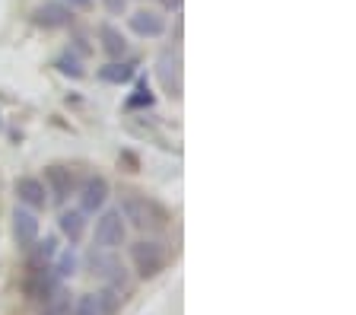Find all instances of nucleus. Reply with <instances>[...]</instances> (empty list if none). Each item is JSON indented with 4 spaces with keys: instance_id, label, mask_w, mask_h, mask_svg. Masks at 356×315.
I'll list each match as a JSON object with an SVG mask.
<instances>
[{
    "instance_id": "19",
    "label": "nucleus",
    "mask_w": 356,
    "mask_h": 315,
    "mask_svg": "<svg viewBox=\"0 0 356 315\" xmlns=\"http://www.w3.org/2000/svg\"><path fill=\"white\" fill-rule=\"evenodd\" d=\"M51 268H54V274H58L60 280H64V277H74V274H76V255H74V248H64V252H58Z\"/></svg>"
},
{
    "instance_id": "22",
    "label": "nucleus",
    "mask_w": 356,
    "mask_h": 315,
    "mask_svg": "<svg viewBox=\"0 0 356 315\" xmlns=\"http://www.w3.org/2000/svg\"><path fill=\"white\" fill-rule=\"evenodd\" d=\"M102 3H105V10H108L111 16H121L127 10V0H102Z\"/></svg>"
},
{
    "instance_id": "10",
    "label": "nucleus",
    "mask_w": 356,
    "mask_h": 315,
    "mask_svg": "<svg viewBox=\"0 0 356 315\" xmlns=\"http://www.w3.org/2000/svg\"><path fill=\"white\" fill-rule=\"evenodd\" d=\"M13 191H16V197H19V204H26L29 210H44L48 204H51L44 181L42 179H32V175H26V179L16 181Z\"/></svg>"
},
{
    "instance_id": "16",
    "label": "nucleus",
    "mask_w": 356,
    "mask_h": 315,
    "mask_svg": "<svg viewBox=\"0 0 356 315\" xmlns=\"http://www.w3.org/2000/svg\"><path fill=\"white\" fill-rule=\"evenodd\" d=\"M58 255V239L54 236H44V239H35L29 248V268H48Z\"/></svg>"
},
{
    "instance_id": "13",
    "label": "nucleus",
    "mask_w": 356,
    "mask_h": 315,
    "mask_svg": "<svg viewBox=\"0 0 356 315\" xmlns=\"http://www.w3.org/2000/svg\"><path fill=\"white\" fill-rule=\"evenodd\" d=\"M99 45H102V51L108 54L111 60H121L127 54V38L121 35L118 26H111V23L99 26Z\"/></svg>"
},
{
    "instance_id": "7",
    "label": "nucleus",
    "mask_w": 356,
    "mask_h": 315,
    "mask_svg": "<svg viewBox=\"0 0 356 315\" xmlns=\"http://www.w3.org/2000/svg\"><path fill=\"white\" fill-rule=\"evenodd\" d=\"M32 23L38 26V29H64V26L74 23V10L67 7L64 0H44L42 7L32 10Z\"/></svg>"
},
{
    "instance_id": "3",
    "label": "nucleus",
    "mask_w": 356,
    "mask_h": 315,
    "mask_svg": "<svg viewBox=\"0 0 356 315\" xmlns=\"http://www.w3.org/2000/svg\"><path fill=\"white\" fill-rule=\"evenodd\" d=\"M86 264L89 270H92V277H99L102 284L108 286H124L127 284V270L124 264L118 261V255H115V248H92L86 255Z\"/></svg>"
},
{
    "instance_id": "6",
    "label": "nucleus",
    "mask_w": 356,
    "mask_h": 315,
    "mask_svg": "<svg viewBox=\"0 0 356 315\" xmlns=\"http://www.w3.org/2000/svg\"><path fill=\"white\" fill-rule=\"evenodd\" d=\"M156 74H159V83H163V90L169 92L172 99H181V90H185V83H181V58L178 51L165 48L156 60Z\"/></svg>"
},
{
    "instance_id": "14",
    "label": "nucleus",
    "mask_w": 356,
    "mask_h": 315,
    "mask_svg": "<svg viewBox=\"0 0 356 315\" xmlns=\"http://www.w3.org/2000/svg\"><path fill=\"white\" fill-rule=\"evenodd\" d=\"M134 64L131 60H108V64H102L99 67V80L108 83V86H124V83L134 80Z\"/></svg>"
},
{
    "instance_id": "18",
    "label": "nucleus",
    "mask_w": 356,
    "mask_h": 315,
    "mask_svg": "<svg viewBox=\"0 0 356 315\" xmlns=\"http://www.w3.org/2000/svg\"><path fill=\"white\" fill-rule=\"evenodd\" d=\"M54 67H58L64 76H70V80H83V76H86V67H83V60L76 58V51H64L58 60H54Z\"/></svg>"
},
{
    "instance_id": "21",
    "label": "nucleus",
    "mask_w": 356,
    "mask_h": 315,
    "mask_svg": "<svg viewBox=\"0 0 356 315\" xmlns=\"http://www.w3.org/2000/svg\"><path fill=\"white\" fill-rule=\"evenodd\" d=\"M70 315H102V312H99V300H96V293H83L80 300L74 302Z\"/></svg>"
},
{
    "instance_id": "2",
    "label": "nucleus",
    "mask_w": 356,
    "mask_h": 315,
    "mask_svg": "<svg viewBox=\"0 0 356 315\" xmlns=\"http://www.w3.org/2000/svg\"><path fill=\"white\" fill-rule=\"evenodd\" d=\"M131 261L137 268L143 280L156 277V274H163L165 264H169V255H165L163 242H153V239H140L131 245Z\"/></svg>"
},
{
    "instance_id": "17",
    "label": "nucleus",
    "mask_w": 356,
    "mask_h": 315,
    "mask_svg": "<svg viewBox=\"0 0 356 315\" xmlns=\"http://www.w3.org/2000/svg\"><path fill=\"white\" fill-rule=\"evenodd\" d=\"M70 309H74V300H70V290L64 284L42 300V315H70Z\"/></svg>"
},
{
    "instance_id": "24",
    "label": "nucleus",
    "mask_w": 356,
    "mask_h": 315,
    "mask_svg": "<svg viewBox=\"0 0 356 315\" xmlns=\"http://www.w3.org/2000/svg\"><path fill=\"white\" fill-rule=\"evenodd\" d=\"M163 7L172 10V13H178V10H181V0H163Z\"/></svg>"
},
{
    "instance_id": "1",
    "label": "nucleus",
    "mask_w": 356,
    "mask_h": 315,
    "mask_svg": "<svg viewBox=\"0 0 356 315\" xmlns=\"http://www.w3.org/2000/svg\"><path fill=\"white\" fill-rule=\"evenodd\" d=\"M121 217L137 229H163L169 226V213L163 204H156L153 197L140 195V191H121Z\"/></svg>"
},
{
    "instance_id": "9",
    "label": "nucleus",
    "mask_w": 356,
    "mask_h": 315,
    "mask_svg": "<svg viewBox=\"0 0 356 315\" xmlns=\"http://www.w3.org/2000/svg\"><path fill=\"white\" fill-rule=\"evenodd\" d=\"M76 195H80L83 213H96V210H102L105 201H108V181H105L102 175H89V179L76 188Z\"/></svg>"
},
{
    "instance_id": "11",
    "label": "nucleus",
    "mask_w": 356,
    "mask_h": 315,
    "mask_svg": "<svg viewBox=\"0 0 356 315\" xmlns=\"http://www.w3.org/2000/svg\"><path fill=\"white\" fill-rule=\"evenodd\" d=\"M127 26L140 38H159L165 32V16H159L156 10H137L127 16Z\"/></svg>"
},
{
    "instance_id": "20",
    "label": "nucleus",
    "mask_w": 356,
    "mask_h": 315,
    "mask_svg": "<svg viewBox=\"0 0 356 315\" xmlns=\"http://www.w3.org/2000/svg\"><path fill=\"white\" fill-rule=\"evenodd\" d=\"M124 105L131 108V112H134V108H153V105H156V96H153V90H149V83H147V80L137 83V90H134V96L127 99Z\"/></svg>"
},
{
    "instance_id": "12",
    "label": "nucleus",
    "mask_w": 356,
    "mask_h": 315,
    "mask_svg": "<svg viewBox=\"0 0 356 315\" xmlns=\"http://www.w3.org/2000/svg\"><path fill=\"white\" fill-rule=\"evenodd\" d=\"M60 286V277L54 274V268H29V277H26V293L32 300H44L48 293H54Z\"/></svg>"
},
{
    "instance_id": "15",
    "label": "nucleus",
    "mask_w": 356,
    "mask_h": 315,
    "mask_svg": "<svg viewBox=\"0 0 356 315\" xmlns=\"http://www.w3.org/2000/svg\"><path fill=\"white\" fill-rule=\"evenodd\" d=\"M58 229L64 239L80 242L83 233H86V213H83V210H64L58 217Z\"/></svg>"
},
{
    "instance_id": "5",
    "label": "nucleus",
    "mask_w": 356,
    "mask_h": 315,
    "mask_svg": "<svg viewBox=\"0 0 356 315\" xmlns=\"http://www.w3.org/2000/svg\"><path fill=\"white\" fill-rule=\"evenodd\" d=\"M127 236V223L121 217V210H105L102 217L96 220V245L99 248H118L124 245Z\"/></svg>"
},
{
    "instance_id": "4",
    "label": "nucleus",
    "mask_w": 356,
    "mask_h": 315,
    "mask_svg": "<svg viewBox=\"0 0 356 315\" xmlns=\"http://www.w3.org/2000/svg\"><path fill=\"white\" fill-rule=\"evenodd\" d=\"M44 188H48L54 204H64L70 195H76L80 181H76V172L70 165H48L44 169Z\"/></svg>"
},
{
    "instance_id": "23",
    "label": "nucleus",
    "mask_w": 356,
    "mask_h": 315,
    "mask_svg": "<svg viewBox=\"0 0 356 315\" xmlns=\"http://www.w3.org/2000/svg\"><path fill=\"white\" fill-rule=\"evenodd\" d=\"M64 3H67L70 10H86L89 3H92V0H64Z\"/></svg>"
},
{
    "instance_id": "8",
    "label": "nucleus",
    "mask_w": 356,
    "mask_h": 315,
    "mask_svg": "<svg viewBox=\"0 0 356 315\" xmlns=\"http://www.w3.org/2000/svg\"><path fill=\"white\" fill-rule=\"evenodd\" d=\"M35 239H38V217H35V210L16 207L13 210V242H16V248L29 252Z\"/></svg>"
}]
</instances>
